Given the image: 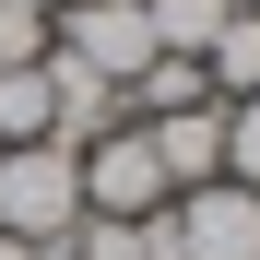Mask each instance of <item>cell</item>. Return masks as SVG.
<instances>
[{
  "label": "cell",
  "instance_id": "cell-1",
  "mask_svg": "<svg viewBox=\"0 0 260 260\" xmlns=\"http://www.w3.org/2000/svg\"><path fill=\"white\" fill-rule=\"evenodd\" d=\"M71 225H83V166H71V142H12V154H0V237L59 248Z\"/></svg>",
  "mask_w": 260,
  "mask_h": 260
},
{
  "label": "cell",
  "instance_id": "cell-2",
  "mask_svg": "<svg viewBox=\"0 0 260 260\" xmlns=\"http://www.w3.org/2000/svg\"><path fill=\"white\" fill-rule=\"evenodd\" d=\"M71 166H83V213H107V225H142V213H166V201H178V189H166V166H154V142H142V118L95 130Z\"/></svg>",
  "mask_w": 260,
  "mask_h": 260
},
{
  "label": "cell",
  "instance_id": "cell-3",
  "mask_svg": "<svg viewBox=\"0 0 260 260\" xmlns=\"http://www.w3.org/2000/svg\"><path fill=\"white\" fill-rule=\"evenodd\" d=\"M166 237H178V260H260V189L201 178L166 201Z\"/></svg>",
  "mask_w": 260,
  "mask_h": 260
},
{
  "label": "cell",
  "instance_id": "cell-4",
  "mask_svg": "<svg viewBox=\"0 0 260 260\" xmlns=\"http://www.w3.org/2000/svg\"><path fill=\"white\" fill-rule=\"evenodd\" d=\"M142 142L166 166V189H201V178H225V95H201L178 118H142Z\"/></svg>",
  "mask_w": 260,
  "mask_h": 260
},
{
  "label": "cell",
  "instance_id": "cell-5",
  "mask_svg": "<svg viewBox=\"0 0 260 260\" xmlns=\"http://www.w3.org/2000/svg\"><path fill=\"white\" fill-rule=\"evenodd\" d=\"M201 83H213V95H260V12H248V0H237V12H225V36H213V48H201Z\"/></svg>",
  "mask_w": 260,
  "mask_h": 260
},
{
  "label": "cell",
  "instance_id": "cell-6",
  "mask_svg": "<svg viewBox=\"0 0 260 260\" xmlns=\"http://www.w3.org/2000/svg\"><path fill=\"white\" fill-rule=\"evenodd\" d=\"M59 130V83H48V59L36 71H0V154L12 142H48Z\"/></svg>",
  "mask_w": 260,
  "mask_h": 260
},
{
  "label": "cell",
  "instance_id": "cell-7",
  "mask_svg": "<svg viewBox=\"0 0 260 260\" xmlns=\"http://www.w3.org/2000/svg\"><path fill=\"white\" fill-rule=\"evenodd\" d=\"M237 0H142V24H154V59H201L213 36H225Z\"/></svg>",
  "mask_w": 260,
  "mask_h": 260
},
{
  "label": "cell",
  "instance_id": "cell-8",
  "mask_svg": "<svg viewBox=\"0 0 260 260\" xmlns=\"http://www.w3.org/2000/svg\"><path fill=\"white\" fill-rule=\"evenodd\" d=\"M201 95H213V83H201V59H154L118 107H130V118H178V107H201Z\"/></svg>",
  "mask_w": 260,
  "mask_h": 260
},
{
  "label": "cell",
  "instance_id": "cell-9",
  "mask_svg": "<svg viewBox=\"0 0 260 260\" xmlns=\"http://www.w3.org/2000/svg\"><path fill=\"white\" fill-rule=\"evenodd\" d=\"M142 225H154V213H142ZM142 225H107V213H83V225H71V260H154V237Z\"/></svg>",
  "mask_w": 260,
  "mask_h": 260
},
{
  "label": "cell",
  "instance_id": "cell-10",
  "mask_svg": "<svg viewBox=\"0 0 260 260\" xmlns=\"http://www.w3.org/2000/svg\"><path fill=\"white\" fill-rule=\"evenodd\" d=\"M225 178H237V189H260V95H237V107H225Z\"/></svg>",
  "mask_w": 260,
  "mask_h": 260
},
{
  "label": "cell",
  "instance_id": "cell-11",
  "mask_svg": "<svg viewBox=\"0 0 260 260\" xmlns=\"http://www.w3.org/2000/svg\"><path fill=\"white\" fill-rule=\"evenodd\" d=\"M36 59H48V12L0 0V71H36Z\"/></svg>",
  "mask_w": 260,
  "mask_h": 260
},
{
  "label": "cell",
  "instance_id": "cell-12",
  "mask_svg": "<svg viewBox=\"0 0 260 260\" xmlns=\"http://www.w3.org/2000/svg\"><path fill=\"white\" fill-rule=\"evenodd\" d=\"M24 12H48V24H59V12H71V0H24Z\"/></svg>",
  "mask_w": 260,
  "mask_h": 260
},
{
  "label": "cell",
  "instance_id": "cell-13",
  "mask_svg": "<svg viewBox=\"0 0 260 260\" xmlns=\"http://www.w3.org/2000/svg\"><path fill=\"white\" fill-rule=\"evenodd\" d=\"M0 260H36V248H24V237H0Z\"/></svg>",
  "mask_w": 260,
  "mask_h": 260
},
{
  "label": "cell",
  "instance_id": "cell-14",
  "mask_svg": "<svg viewBox=\"0 0 260 260\" xmlns=\"http://www.w3.org/2000/svg\"><path fill=\"white\" fill-rule=\"evenodd\" d=\"M248 12H260V0H248Z\"/></svg>",
  "mask_w": 260,
  "mask_h": 260
}]
</instances>
